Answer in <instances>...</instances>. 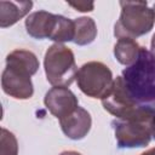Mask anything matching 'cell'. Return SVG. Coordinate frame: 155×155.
Wrapping results in <instances>:
<instances>
[{
  "label": "cell",
  "mask_w": 155,
  "mask_h": 155,
  "mask_svg": "<svg viewBox=\"0 0 155 155\" xmlns=\"http://www.w3.org/2000/svg\"><path fill=\"white\" fill-rule=\"evenodd\" d=\"M154 10H155V5H154ZM150 46H151L153 51H155V33H154V35H153V38H151V42H150Z\"/></svg>",
  "instance_id": "d6986e66"
},
{
  "label": "cell",
  "mask_w": 155,
  "mask_h": 155,
  "mask_svg": "<svg viewBox=\"0 0 155 155\" xmlns=\"http://www.w3.org/2000/svg\"><path fill=\"white\" fill-rule=\"evenodd\" d=\"M59 155H81V154L78 153V151H74V150H68V151H63V153H61Z\"/></svg>",
  "instance_id": "e0dca14e"
},
{
  "label": "cell",
  "mask_w": 155,
  "mask_h": 155,
  "mask_svg": "<svg viewBox=\"0 0 155 155\" xmlns=\"http://www.w3.org/2000/svg\"><path fill=\"white\" fill-rule=\"evenodd\" d=\"M122 78L140 105L155 109V53L140 47L137 61L122 70Z\"/></svg>",
  "instance_id": "3957f363"
},
{
  "label": "cell",
  "mask_w": 155,
  "mask_h": 155,
  "mask_svg": "<svg viewBox=\"0 0 155 155\" xmlns=\"http://www.w3.org/2000/svg\"><path fill=\"white\" fill-rule=\"evenodd\" d=\"M56 16L42 10L30 13L25 19L27 33L38 40L50 39L56 23Z\"/></svg>",
  "instance_id": "30bf717a"
},
{
  "label": "cell",
  "mask_w": 155,
  "mask_h": 155,
  "mask_svg": "<svg viewBox=\"0 0 155 155\" xmlns=\"http://www.w3.org/2000/svg\"><path fill=\"white\" fill-rule=\"evenodd\" d=\"M59 125L63 133L68 138L73 140H79L85 138V136H87V133L90 132L92 119L87 110L79 107L74 113L64 119H61Z\"/></svg>",
  "instance_id": "9c48e42d"
},
{
  "label": "cell",
  "mask_w": 155,
  "mask_h": 155,
  "mask_svg": "<svg viewBox=\"0 0 155 155\" xmlns=\"http://www.w3.org/2000/svg\"><path fill=\"white\" fill-rule=\"evenodd\" d=\"M33 7L31 1H0V27L7 28L17 23Z\"/></svg>",
  "instance_id": "8fae6325"
},
{
  "label": "cell",
  "mask_w": 155,
  "mask_h": 155,
  "mask_svg": "<svg viewBox=\"0 0 155 155\" xmlns=\"http://www.w3.org/2000/svg\"><path fill=\"white\" fill-rule=\"evenodd\" d=\"M120 149L143 148L155 139V109L139 105L130 115L111 122Z\"/></svg>",
  "instance_id": "7a4b0ae2"
},
{
  "label": "cell",
  "mask_w": 155,
  "mask_h": 155,
  "mask_svg": "<svg viewBox=\"0 0 155 155\" xmlns=\"http://www.w3.org/2000/svg\"><path fill=\"white\" fill-rule=\"evenodd\" d=\"M69 6L74 7L76 11L80 12H91L93 11L94 4L93 2H87V1H78V2H68Z\"/></svg>",
  "instance_id": "2e32d148"
},
{
  "label": "cell",
  "mask_w": 155,
  "mask_h": 155,
  "mask_svg": "<svg viewBox=\"0 0 155 155\" xmlns=\"http://www.w3.org/2000/svg\"><path fill=\"white\" fill-rule=\"evenodd\" d=\"M140 155H155V148H151V149H149L148 151H145Z\"/></svg>",
  "instance_id": "ac0fdd59"
},
{
  "label": "cell",
  "mask_w": 155,
  "mask_h": 155,
  "mask_svg": "<svg viewBox=\"0 0 155 155\" xmlns=\"http://www.w3.org/2000/svg\"><path fill=\"white\" fill-rule=\"evenodd\" d=\"M140 46L134 39L130 38H121L114 46V56L117 62L122 65L130 67L132 65L139 54Z\"/></svg>",
  "instance_id": "7c38bea8"
},
{
  "label": "cell",
  "mask_w": 155,
  "mask_h": 155,
  "mask_svg": "<svg viewBox=\"0 0 155 155\" xmlns=\"http://www.w3.org/2000/svg\"><path fill=\"white\" fill-rule=\"evenodd\" d=\"M0 155H18V143L12 132L1 128L0 134Z\"/></svg>",
  "instance_id": "9a60e30c"
},
{
  "label": "cell",
  "mask_w": 155,
  "mask_h": 155,
  "mask_svg": "<svg viewBox=\"0 0 155 155\" xmlns=\"http://www.w3.org/2000/svg\"><path fill=\"white\" fill-rule=\"evenodd\" d=\"M75 35L74 42L79 46H85L94 41L97 36V25L90 17H80L74 21Z\"/></svg>",
  "instance_id": "4fadbf2b"
},
{
  "label": "cell",
  "mask_w": 155,
  "mask_h": 155,
  "mask_svg": "<svg viewBox=\"0 0 155 155\" xmlns=\"http://www.w3.org/2000/svg\"><path fill=\"white\" fill-rule=\"evenodd\" d=\"M44 102L50 113L58 120L67 117L79 108L76 96L68 87L53 86L45 94Z\"/></svg>",
  "instance_id": "ba28073f"
},
{
  "label": "cell",
  "mask_w": 155,
  "mask_h": 155,
  "mask_svg": "<svg viewBox=\"0 0 155 155\" xmlns=\"http://www.w3.org/2000/svg\"><path fill=\"white\" fill-rule=\"evenodd\" d=\"M38 69L39 61L31 51L18 48L10 52L1 75L2 91L16 99H29L34 93L30 76Z\"/></svg>",
  "instance_id": "6da1fadb"
},
{
  "label": "cell",
  "mask_w": 155,
  "mask_h": 155,
  "mask_svg": "<svg viewBox=\"0 0 155 155\" xmlns=\"http://www.w3.org/2000/svg\"><path fill=\"white\" fill-rule=\"evenodd\" d=\"M103 108L115 116L116 119H122L136 110L140 104L133 98L122 76H117L114 80L113 87L109 93L102 99Z\"/></svg>",
  "instance_id": "52a82bcc"
},
{
  "label": "cell",
  "mask_w": 155,
  "mask_h": 155,
  "mask_svg": "<svg viewBox=\"0 0 155 155\" xmlns=\"http://www.w3.org/2000/svg\"><path fill=\"white\" fill-rule=\"evenodd\" d=\"M47 81L53 86L68 87L76 79L78 67L73 51L63 44L51 45L44 59Z\"/></svg>",
  "instance_id": "5b68a950"
},
{
  "label": "cell",
  "mask_w": 155,
  "mask_h": 155,
  "mask_svg": "<svg viewBox=\"0 0 155 155\" xmlns=\"http://www.w3.org/2000/svg\"><path fill=\"white\" fill-rule=\"evenodd\" d=\"M121 13L114 27V35L117 39L148 34L155 23V10L148 6L147 1H120Z\"/></svg>",
  "instance_id": "277c9868"
},
{
  "label": "cell",
  "mask_w": 155,
  "mask_h": 155,
  "mask_svg": "<svg viewBox=\"0 0 155 155\" xmlns=\"http://www.w3.org/2000/svg\"><path fill=\"white\" fill-rule=\"evenodd\" d=\"M78 87L91 98L103 99L113 87L114 79L111 70L102 62H87L76 74Z\"/></svg>",
  "instance_id": "8992f818"
},
{
  "label": "cell",
  "mask_w": 155,
  "mask_h": 155,
  "mask_svg": "<svg viewBox=\"0 0 155 155\" xmlns=\"http://www.w3.org/2000/svg\"><path fill=\"white\" fill-rule=\"evenodd\" d=\"M75 35L74 21L63 17L61 15L56 16V23L52 30V34L48 40L56 41V44H62L67 41H73Z\"/></svg>",
  "instance_id": "5bb4252c"
}]
</instances>
